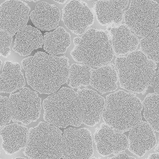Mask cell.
<instances>
[{
	"label": "cell",
	"mask_w": 159,
	"mask_h": 159,
	"mask_svg": "<svg viewBox=\"0 0 159 159\" xmlns=\"http://www.w3.org/2000/svg\"><path fill=\"white\" fill-rule=\"evenodd\" d=\"M69 60L66 56L52 55L38 52L22 61L28 84L40 94H52L67 83Z\"/></svg>",
	"instance_id": "cell-1"
},
{
	"label": "cell",
	"mask_w": 159,
	"mask_h": 159,
	"mask_svg": "<svg viewBox=\"0 0 159 159\" xmlns=\"http://www.w3.org/2000/svg\"><path fill=\"white\" fill-rule=\"evenodd\" d=\"M115 63L120 87L133 93H146L157 69V63L140 50L118 57Z\"/></svg>",
	"instance_id": "cell-2"
},
{
	"label": "cell",
	"mask_w": 159,
	"mask_h": 159,
	"mask_svg": "<svg viewBox=\"0 0 159 159\" xmlns=\"http://www.w3.org/2000/svg\"><path fill=\"white\" fill-rule=\"evenodd\" d=\"M143 109L137 95L120 89L106 96L102 117L106 124L124 133L141 121Z\"/></svg>",
	"instance_id": "cell-3"
},
{
	"label": "cell",
	"mask_w": 159,
	"mask_h": 159,
	"mask_svg": "<svg viewBox=\"0 0 159 159\" xmlns=\"http://www.w3.org/2000/svg\"><path fill=\"white\" fill-rule=\"evenodd\" d=\"M74 48L70 52L75 61L91 68H98L108 64L114 53L108 36L103 30L91 28L82 37L74 38Z\"/></svg>",
	"instance_id": "cell-4"
},
{
	"label": "cell",
	"mask_w": 159,
	"mask_h": 159,
	"mask_svg": "<svg viewBox=\"0 0 159 159\" xmlns=\"http://www.w3.org/2000/svg\"><path fill=\"white\" fill-rule=\"evenodd\" d=\"M43 107L44 120L48 124L59 128L79 127L82 124L77 94L73 89L61 88L44 99Z\"/></svg>",
	"instance_id": "cell-5"
},
{
	"label": "cell",
	"mask_w": 159,
	"mask_h": 159,
	"mask_svg": "<svg viewBox=\"0 0 159 159\" xmlns=\"http://www.w3.org/2000/svg\"><path fill=\"white\" fill-rule=\"evenodd\" d=\"M62 132L59 128L44 122L29 129L24 155L29 159L62 158Z\"/></svg>",
	"instance_id": "cell-6"
},
{
	"label": "cell",
	"mask_w": 159,
	"mask_h": 159,
	"mask_svg": "<svg viewBox=\"0 0 159 159\" xmlns=\"http://www.w3.org/2000/svg\"><path fill=\"white\" fill-rule=\"evenodd\" d=\"M123 19L133 33L144 37L159 27V4L155 1H131Z\"/></svg>",
	"instance_id": "cell-7"
},
{
	"label": "cell",
	"mask_w": 159,
	"mask_h": 159,
	"mask_svg": "<svg viewBox=\"0 0 159 159\" xmlns=\"http://www.w3.org/2000/svg\"><path fill=\"white\" fill-rule=\"evenodd\" d=\"M9 99L11 118L14 123L27 125L39 119L42 101L37 92L25 87L11 93Z\"/></svg>",
	"instance_id": "cell-8"
},
{
	"label": "cell",
	"mask_w": 159,
	"mask_h": 159,
	"mask_svg": "<svg viewBox=\"0 0 159 159\" xmlns=\"http://www.w3.org/2000/svg\"><path fill=\"white\" fill-rule=\"evenodd\" d=\"M62 158L89 159L93 154V138L89 129L70 127L64 130L62 140Z\"/></svg>",
	"instance_id": "cell-9"
},
{
	"label": "cell",
	"mask_w": 159,
	"mask_h": 159,
	"mask_svg": "<svg viewBox=\"0 0 159 159\" xmlns=\"http://www.w3.org/2000/svg\"><path fill=\"white\" fill-rule=\"evenodd\" d=\"M30 8L20 1H6L0 5V29L14 36L29 20Z\"/></svg>",
	"instance_id": "cell-10"
},
{
	"label": "cell",
	"mask_w": 159,
	"mask_h": 159,
	"mask_svg": "<svg viewBox=\"0 0 159 159\" xmlns=\"http://www.w3.org/2000/svg\"><path fill=\"white\" fill-rule=\"evenodd\" d=\"M62 21L73 34L81 35L93 25L94 15L86 2L70 1L62 9Z\"/></svg>",
	"instance_id": "cell-11"
},
{
	"label": "cell",
	"mask_w": 159,
	"mask_h": 159,
	"mask_svg": "<svg viewBox=\"0 0 159 159\" xmlns=\"http://www.w3.org/2000/svg\"><path fill=\"white\" fill-rule=\"evenodd\" d=\"M76 94L82 124L94 127L100 121L106 99L93 89H78Z\"/></svg>",
	"instance_id": "cell-12"
},
{
	"label": "cell",
	"mask_w": 159,
	"mask_h": 159,
	"mask_svg": "<svg viewBox=\"0 0 159 159\" xmlns=\"http://www.w3.org/2000/svg\"><path fill=\"white\" fill-rule=\"evenodd\" d=\"M94 140L98 152L103 157L122 152L128 147L126 135L105 123L95 130Z\"/></svg>",
	"instance_id": "cell-13"
},
{
	"label": "cell",
	"mask_w": 159,
	"mask_h": 159,
	"mask_svg": "<svg viewBox=\"0 0 159 159\" xmlns=\"http://www.w3.org/2000/svg\"><path fill=\"white\" fill-rule=\"evenodd\" d=\"M129 151L139 157L144 155L157 145L155 133L147 122L142 121L129 130Z\"/></svg>",
	"instance_id": "cell-14"
},
{
	"label": "cell",
	"mask_w": 159,
	"mask_h": 159,
	"mask_svg": "<svg viewBox=\"0 0 159 159\" xmlns=\"http://www.w3.org/2000/svg\"><path fill=\"white\" fill-rule=\"evenodd\" d=\"M29 129L24 125L12 123L6 125L0 131L2 148L9 155L25 148L27 143Z\"/></svg>",
	"instance_id": "cell-15"
},
{
	"label": "cell",
	"mask_w": 159,
	"mask_h": 159,
	"mask_svg": "<svg viewBox=\"0 0 159 159\" xmlns=\"http://www.w3.org/2000/svg\"><path fill=\"white\" fill-rule=\"evenodd\" d=\"M129 3V1H97L94 9L98 22L102 25L120 23Z\"/></svg>",
	"instance_id": "cell-16"
},
{
	"label": "cell",
	"mask_w": 159,
	"mask_h": 159,
	"mask_svg": "<svg viewBox=\"0 0 159 159\" xmlns=\"http://www.w3.org/2000/svg\"><path fill=\"white\" fill-rule=\"evenodd\" d=\"M60 10L55 5L42 2L36 5L31 12L30 18L35 28L42 31H49L59 25Z\"/></svg>",
	"instance_id": "cell-17"
},
{
	"label": "cell",
	"mask_w": 159,
	"mask_h": 159,
	"mask_svg": "<svg viewBox=\"0 0 159 159\" xmlns=\"http://www.w3.org/2000/svg\"><path fill=\"white\" fill-rule=\"evenodd\" d=\"M43 37L38 28L27 25L17 33L13 50L20 56H27L33 51L42 47Z\"/></svg>",
	"instance_id": "cell-18"
},
{
	"label": "cell",
	"mask_w": 159,
	"mask_h": 159,
	"mask_svg": "<svg viewBox=\"0 0 159 159\" xmlns=\"http://www.w3.org/2000/svg\"><path fill=\"white\" fill-rule=\"evenodd\" d=\"M110 35L112 49L118 55L134 52L139 44L138 38L125 24L111 28Z\"/></svg>",
	"instance_id": "cell-19"
},
{
	"label": "cell",
	"mask_w": 159,
	"mask_h": 159,
	"mask_svg": "<svg viewBox=\"0 0 159 159\" xmlns=\"http://www.w3.org/2000/svg\"><path fill=\"white\" fill-rule=\"evenodd\" d=\"M25 84L20 64L5 61L2 71L0 72V93L11 94L25 87Z\"/></svg>",
	"instance_id": "cell-20"
},
{
	"label": "cell",
	"mask_w": 159,
	"mask_h": 159,
	"mask_svg": "<svg viewBox=\"0 0 159 159\" xmlns=\"http://www.w3.org/2000/svg\"><path fill=\"white\" fill-rule=\"evenodd\" d=\"M118 82L117 70L112 64H107L92 70L90 85L102 94L116 91Z\"/></svg>",
	"instance_id": "cell-21"
},
{
	"label": "cell",
	"mask_w": 159,
	"mask_h": 159,
	"mask_svg": "<svg viewBox=\"0 0 159 159\" xmlns=\"http://www.w3.org/2000/svg\"><path fill=\"white\" fill-rule=\"evenodd\" d=\"M70 43V34L62 26L44 34L43 49L49 55L56 56L66 53Z\"/></svg>",
	"instance_id": "cell-22"
},
{
	"label": "cell",
	"mask_w": 159,
	"mask_h": 159,
	"mask_svg": "<svg viewBox=\"0 0 159 159\" xmlns=\"http://www.w3.org/2000/svg\"><path fill=\"white\" fill-rule=\"evenodd\" d=\"M93 70L86 65L72 64L70 67L68 86L73 89L89 86Z\"/></svg>",
	"instance_id": "cell-23"
},
{
	"label": "cell",
	"mask_w": 159,
	"mask_h": 159,
	"mask_svg": "<svg viewBox=\"0 0 159 159\" xmlns=\"http://www.w3.org/2000/svg\"><path fill=\"white\" fill-rule=\"evenodd\" d=\"M144 107L143 116L147 122L155 132L159 130V95L153 93H148L142 102Z\"/></svg>",
	"instance_id": "cell-24"
},
{
	"label": "cell",
	"mask_w": 159,
	"mask_h": 159,
	"mask_svg": "<svg viewBox=\"0 0 159 159\" xmlns=\"http://www.w3.org/2000/svg\"><path fill=\"white\" fill-rule=\"evenodd\" d=\"M159 28L157 27L144 37L139 42L140 50L153 61L159 62Z\"/></svg>",
	"instance_id": "cell-25"
},
{
	"label": "cell",
	"mask_w": 159,
	"mask_h": 159,
	"mask_svg": "<svg viewBox=\"0 0 159 159\" xmlns=\"http://www.w3.org/2000/svg\"><path fill=\"white\" fill-rule=\"evenodd\" d=\"M12 120L9 98L0 96V129Z\"/></svg>",
	"instance_id": "cell-26"
},
{
	"label": "cell",
	"mask_w": 159,
	"mask_h": 159,
	"mask_svg": "<svg viewBox=\"0 0 159 159\" xmlns=\"http://www.w3.org/2000/svg\"><path fill=\"white\" fill-rule=\"evenodd\" d=\"M13 38L12 35L0 29V56L6 58L11 54Z\"/></svg>",
	"instance_id": "cell-27"
},
{
	"label": "cell",
	"mask_w": 159,
	"mask_h": 159,
	"mask_svg": "<svg viewBox=\"0 0 159 159\" xmlns=\"http://www.w3.org/2000/svg\"><path fill=\"white\" fill-rule=\"evenodd\" d=\"M159 70L158 69H157L154 76L152 78L150 86L154 89V93L158 94L159 93Z\"/></svg>",
	"instance_id": "cell-28"
},
{
	"label": "cell",
	"mask_w": 159,
	"mask_h": 159,
	"mask_svg": "<svg viewBox=\"0 0 159 159\" xmlns=\"http://www.w3.org/2000/svg\"><path fill=\"white\" fill-rule=\"evenodd\" d=\"M107 159H136L135 157L129 156L124 152H122L116 155L113 157H109Z\"/></svg>",
	"instance_id": "cell-29"
},
{
	"label": "cell",
	"mask_w": 159,
	"mask_h": 159,
	"mask_svg": "<svg viewBox=\"0 0 159 159\" xmlns=\"http://www.w3.org/2000/svg\"><path fill=\"white\" fill-rule=\"evenodd\" d=\"M145 159H159V154L157 153H153L150 154L148 157Z\"/></svg>",
	"instance_id": "cell-30"
},
{
	"label": "cell",
	"mask_w": 159,
	"mask_h": 159,
	"mask_svg": "<svg viewBox=\"0 0 159 159\" xmlns=\"http://www.w3.org/2000/svg\"><path fill=\"white\" fill-rule=\"evenodd\" d=\"M55 2H57L58 3L63 4L65 3L66 2V1H64V0H61V1H55Z\"/></svg>",
	"instance_id": "cell-31"
},
{
	"label": "cell",
	"mask_w": 159,
	"mask_h": 159,
	"mask_svg": "<svg viewBox=\"0 0 159 159\" xmlns=\"http://www.w3.org/2000/svg\"><path fill=\"white\" fill-rule=\"evenodd\" d=\"M155 153H157V154H159V146L158 144H157V145H156V147L155 148V149L154 150Z\"/></svg>",
	"instance_id": "cell-32"
},
{
	"label": "cell",
	"mask_w": 159,
	"mask_h": 159,
	"mask_svg": "<svg viewBox=\"0 0 159 159\" xmlns=\"http://www.w3.org/2000/svg\"><path fill=\"white\" fill-rule=\"evenodd\" d=\"M12 159H29L25 158V157H16V158Z\"/></svg>",
	"instance_id": "cell-33"
},
{
	"label": "cell",
	"mask_w": 159,
	"mask_h": 159,
	"mask_svg": "<svg viewBox=\"0 0 159 159\" xmlns=\"http://www.w3.org/2000/svg\"><path fill=\"white\" fill-rule=\"evenodd\" d=\"M2 61L1 60V59H0V72H1V66H2Z\"/></svg>",
	"instance_id": "cell-34"
},
{
	"label": "cell",
	"mask_w": 159,
	"mask_h": 159,
	"mask_svg": "<svg viewBox=\"0 0 159 159\" xmlns=\"http://www.w3.org/2000/svg\"><path fill=\"white\" fill-rule=\"evenodd\" d=\"M96 159H102L100 158H96Z\"/></svg>",
	"instance_id": "cell-35"
},
{
	"label": "cell",
	"mask_w": 159,
	"mask_h": 159,
	"mask_svg": "<svg viewBox=\"0 0 159 159\" xmlns=\"http://www.w3.org/2000/svg\"><path fill=\"white\" fill-rule=\"evenodd\" d=\"M0 159H1L0 158Z\"/></svg>",
	"instance_id": "cell-36"
},
{
	"label": "cell",
	"mask_w": 159,
	"mask_h": 159,
	"mask_svg": "<svg viewBox=\"0 0 159 159\" xmlns=\"http://www.w3.org/2000/svg\"><path fill=\"white\" fill-rule=\"evenodd\" d=\"M0 154H1V153H0Z\"/></svg>",
	"instance_id": "cell-37"
}]
</instances>
